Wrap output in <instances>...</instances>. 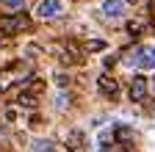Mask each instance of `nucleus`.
<instances>
[{
	"label": "nucleus",
	"instance_id": "f257e3e1",
	"mask_svg": "<svg viewBox=\"0 0 155 152\" xmlns=\"http://www.w3.org/2000/svg\"><path fill=\"white\" fill-rule=\"evenodd\" d=\"M127 64L136 66V69H144V72L155 69V47H152V44H141V47H136V50L130 53Z\"/></svg>",
	"mask_w": 155,
	"mask_h": 152
},
{
	"label": "nucleus",
	"instance_id": "f03ea898",
	"mask_svg": "<svg viewBox=\"0 0 155 152\" xmlns=\"http://www.w3.org/2000/svg\"><path fill=\"white\" fill-rule=\"evenodd\" d=\"M28 64L25 61H14L8 69H3V72H0V91H8L17 80H22V78H28Z\"/></svg>",
	"mask_w": 155,
	"mask_h": 152
},
{
	"label": "nucleus",
	"instance_id": "7ed1b4c3",
	"mask_svg": "<svg viewBox=\"0 0 155 152\" xmlns=\"http://www.w3.org/2000/svg\"><path fill=\"white\" fill-rule=\"evenodd\" d=\"M28 28H31V20L25 14H11V17H3V20H0V33L3 36H14V33L28 31Z\"/></svg>",
	"mask_w": 155,
	"mask_h": 152
},
{
	"label": "nucleus",
	"instance_id": "20e7f679",
	"mask_svg": "<svg viewBox=\"0 0 155 152\" xmlns=\"http://www.w3.org/2000/svg\"><path fill=\"white\" fill-rule=\"evenodd\" d=\"M36 14L42 17V20H55V17L61 14V0H42Z\"/></svg>",
	"mask_w": 155,
	"mask_h": 152
},
{
	"label": "nucleus",
	"instance_id": "39448f33",
	"mask_svg": "<svg viewBox=\"0 0 155 152\" xmlns=\"http://www.w3.org/2000/svg\"><path fill=\"white\" fill-rule=\"evenodd\" d=\"M144 97H147V78H144V75H136V78L130 80V100L141 102Z\"/></svg>",
	"mask_w": 155,
	"mask_h": 152
},
{
	"label": "nucleus",
	"instance_id": "423d86ee",
	"mask_svg": "<svg viewBox=\"0 0 155 152\" xmlns=\"http://www.w3.org/2000/svg\"><path fill=\"white\" fill-rule=\"evenodd\" d=\"M97 89H100L105 97H116V91H119V83H116L114 78H108V75H100V78H97Z\"/></svg>",
	"mask_w": 155,
	"mask_h": 152
},
{
	"label": "nucleus",
	"instance_id": "0eeeda50",
	"mask_svg": "<svg viewBox=\"0 0 155 152\" xmlns=\"http://www.w3.org/2000/svg\"><path fill=\"white\" fill-rule=\"evenodd\" d=\"M122 11H125V0H105L103 3V14L105 17H122Z\"/></svg>",
	"mask_w": 155,
	"mask_h": 152
},
{
	"label": "nucleus",
	"instance_id": "6e6552de",
	"mask_svg": "<svg viewBox=\"0 0 155 152\" xmlns=\"http://www.w3.org/2000/svg\"><path fill=\"white\" fill-rule=\"evenodd\" d=\"M36 102H39V94H33L31 89L19 91V97H17V105L19 108H36Z\"/></svg>",
	"mask_w": 155,
	"mask_h": 152
},
{
	"label": "nucleus",
	"instance_id": "1a4fd4ad",
	"mask_svg": "<svg viewBox=\"0 0 155 152\" xmlns=\"http://www.w3.org/2000/svg\"><path fill=\"white\" fill-rule=\"evenodd\" d=\"M67 147L72 152H81V147H83V133L81 130H69L67 133Z\"/></svg>",
	"mask_w": 155,
	"mask_h": 152
},
{
	"label": "nucleus",
	"instance_id": "9d476101",
	"mask_svg": "<svg viewBox=\"0 0 155 152\" xmlns=\"http://www.w3.org/2000/svg\"><path fill=\"white\" fill-rule=\"evenodd\" d=\"M114 138L119 141V144H130V141H133V130H130L127 125H119V127L114 130Z\"/></svg>",
	"mask_w": 155,
	"mask_h": 152
},
{
	"label": "nucleus",
	"instance_id": "9b49d317",
	"mask_svg": "<svg viewBox=\"0 0 155 152\" xmlns=\"http://www.w3.org/2000/svg\"><path fill=\"white\" fill-rule=\"evenodd\" d=\"M33 152H55V147H53L47 138H36V141H33Z\"/></svg>",
	"mask_w": 155,
	"mask_h": 152
},
{
	"label": "nucleus",
	"instance_id": "f8f14e48",
	"mask_svg": "<svg viewBox=\"0 0 155 152\" xmlns=\"http://www.w3.org/2000/svg\"><path fill=\"white\" fill-rule=\"evenodd\" d=\"M6 8H22V0H0Z\"/></svg>",
	"mask_w": 155,
	"mask_h": 152
},
{
	"label": "nucleus",
	"instance_id": "ddd939ff",
	"mask_svg": "<svg viewBox=\"0 0 155 152\" xmlns=\"http://www.w3.org/2000/svg\"><path fill=\"white\" fill-rule=\"evenodd\" d=\"M103 47H105L103 42H86V50H89V53H94V50H103Z\"/></svg>",
	"mask_w": 155,
	"mask_h": 152
},
{
	"label": "nucleus",
	"instance_id": "4468645a",
	"mask_svg": "<svg viewBox=\"0 0 155 152\" xmlns=\"http://www.w3.org/2000/svg\"><path fill=\"white\" fill-rule=\"evenodd\" d=\"M55 83H58V86H67V83H69V78H64L61 72H55Z\"/></svg>",
	"mask_w": 155,
	"mask_h": 152
},
{
	"label": "nucleus",
	"instance_id": "2eb2a0df",
	"mask_svg": "<svg viewBox=\"0 0 155 152\" xmlns=\"http://www.w3.org/2000/svg\"><path fill=\"white\" fill-rule=\"evenodd\" d=\"M127 31H130V33H139V31H141V22H130Z\"/></svg>",
	"mask_w": 155,
	"mask_h": 152
},
{
	"label": "nucleus",
	"instance_id": "dca6fc26",
	"mask_svg": "<svg viewBox=\"0 0 155 152\" xmlns=\"http://www.w3.org/2000/svg\"><path fill=\"white\" fill-rule=\"evenodd\" d=\"M97 152H111V149H105V147H103V149H97Z\"/></svg>",
	"mask_w": 155,
	"mask_h": 152
},
{
	"label": "nucleus",
	"instance_id": "f3484780",
	"mask_svg": "<svg viewBox=\"0 0 155 152\" xmlns=\"http://www.w3.org/2000/svg\"><path fill=\"white\" fill-rule=\"evenodd\" d=\"M125 3H136V0H125Z\"/></svg>",
	"mask_w": 155,
	"mask_h": 152
}]
</instances>
